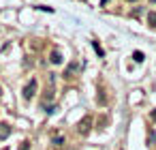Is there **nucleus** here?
Instances as JSON below:
<instances>
[{"label": "nucleus", "mask_w": 156, "mask_h": 150, "mask_svg": "<svg viewBox=\"0 0 156 150\" xmlns=\"http://www.w3.org/2000/svg\"><path fill=\"white\" fill-rule=\"evenodd\" d=\"M92 45H94V49H96V54H98V56L103 58V49H101V45H98L96 41H92Z\"/></svg>", "instance_id": "8"}, {"label": "nucleus", "mask_w": 156, "mask_h": 150, "mask_svg": "<svg viewBox=\"0 0 156 150\" xmlns=\"http://www.w3.org/2000/svg\"><path fill=\"white\" fill-rule=\"evenodd\" d=\"M49 60H51V62H54V64H62V54H60V52H56V49H54V52H51V54H49Z\"/></svg>", "instance_id": "4"}, {"label": "nucleus", "mask_w": 156, "mask_h": 150, "mask_svg": "<svg viewBox=\"0 0 156 150\" xmlns=\"http://www.w3.org/2000/svg\"><path fill=\"white\" fill-rule=\"evenodd\" d=\"M62 141H64V137H62V135H58V137H54V144H62Z\"/></svg>", "instance_id": "11"}, {"label": "nucleus", "mask_w": 156, "mask_h": 150, "mask_svg": "<svg viewBox=\"0 0 156 150\" xmlns=\"http://www.w3.org/2000/svg\"><path fill=\"white\" fill-rule=\"evenodd\" d=\"M154 139H156V135H154V133H150V137H147V146H152V144H154Z\"/></svg>", "instance_id": "9"}, {"label": "nucleus", "mask_w": 156, "mask_h": 150, "mask_svg": "<svg viewBox=\"0 0 156 150\" xmlns=\"http://www.w3.org/2000/svg\"><path fill=\"white\" fill-rule=\"evenodd\" d=\"M11 135V124L9 122H0V139H7Z\"/></svg>", "instance_id": "3"}, {"label": "nucleus", "mask_w": 156, "mask_h": 150, "mask_svg": "<svg viewBox=\"0 0 156 150\" xmlns=\"http://www.w3.org/2000/svg\"><path fill=\"white\" fill-rule=\"evenodd\" d=\"M150 2H152V5H156V0H150Z\"/></svg>", "instance_id": "15"}, {"label": "nucleus", "mask_w": 156, "mask_h": 150, "mask_svg": "<svg viewBox=\"0 0 156 150\" xmlns=\"http://www.w3.org/2000/svg\"><path fill=\"white\" fill-rule=\"evenodd\" d=\"M56 109H58V107H56V105H49V107H47V109H45V112H47V114H54V112H56Z\"/></svg>", "instance_id": "10"}, {"label": "nucleus", "mask_w": 156, "mask_h": 150, "mask_svg": "<svg viewBox=\"0 0 156 150\" xmlns=\"http://www.w3.org/2000/svg\"><path fill=\"white\" fill-rule=\"evenodd\" d=\"M133 60H135V62H143V60H145L143 52H135V54H133Z\"/></svg>", "instance_id": "6"}, {"label": "nucleus", "mask_w": 156, "mask_h": 150, "mask_svg": "<svg viewBox=\"0 0 156 150\" xmlns=\"http://www.w3.org/2000/svg\"><path fill=\"white\" fill-rule=\"evenodd\" d=\"M73 73H75V64H69V67H66V71H64V77H71Z\"/></svg>", "instance_id": "7"}, {"label": "nucleus", "mask_w": 156, "mask_h": 150, "mask_svg": "<svg viewBox=\"0 0 156 150\" xmlns=\"http://www.w3.org/2000/svg\"><path fill=\"white\" fill-rule=\"evenodd\" d=\"M37 9H41V11H45V13H51L54 9H49V7H37Z\"/></svg>", "instance_id": "12"}, {"label": "nucleus", "mask_w": 156, "mask_h": 150, "mask_svg": "<svg viewBox=\"0 0 156 150\" xmlns=\"http://www.w3.org/2000/svg\"><path fill=\"white\" fill-rule=\"evenodd\" d=\"M22 92H24V99H26V101H30V99L34 97V92H37V79L32 77V79L24 86V90H22Z\"/></svg>", "instance_id": "1"}, {"label": "nucleus", "mask_w": 156, "mask_h": 150, "mask_svg": "<svg viewBox=\"0 0 156 150\" xmlns=\"http://www.w3.org/2000/svg\"><path fill=\"white\" fill-rule=\"evenodd\" d=\"M90 126H92V118H90V116H86V118L77 124V131H79L81 135H86V133L90 131Z\"/></svg>", "instance_id": "2"}, {"label": "nucleus", "mask_w": 156, "mask_h": 150, "mask_svg": "<svg viewBox=\"0 0 156 150\" xmlns=\"http://www.w3.org/2000/svg\"><path fill=\"white\" fill-rule=\"evenodd\" d=\"M147 24H150L152 28H156V11H150V13H147Z\"/></svg>", "instance_id": "5"}, {"label": "nucleus", "mask_w": 156, "mask_h": 150, "mask_svg": "<svg viewBox=\"0 0 156 150\" xmlns=\"http://www.w3.org/2000/svg\"><path fill=\"white\" fill-rule=\"evenodd\" d=\"M128 2H137V0H128Z\"/></svg>", "instance_id": "16"}, {"label": "nucleus", "mask_w": 156, "mask_h": 150, "mask_svg": "<svg viewBox=\"0 0 156 150\" xmlns=\"http://www.w3.org/2000/svg\"><path fill=\"white\" fill-rule=\"evenodd\" d=\"M152 120L156 122V109H152Z\"/></svg>", "instance_id": "14"}, {"label": "nucleus", "mask_w": 156, "mask_h": 150, "mask_svg": "<svg viewBox=\"0 0 156 150\" xmlns=\"http://www.w3.org/2000/svg\"><path fill=\"white\" fill-rule=\"evenodd\" d=\"M0 97H2V88H0Z\"/></svg>", "instance_id": "17"}, {"label": "nucleus", "mask_w": 156, "mask_h": 150, "mask_svg": "<svg viewBox=\"0 0 156 150\" xmlns=\"http://www.w3.org/2000/svg\"><path fill=\"white\" fill-rule=\"evenodd\" d=\"M30 148V141H24V146H20V150H28Z\"/></svg>", "instance_id": "13"}]
</instances>
